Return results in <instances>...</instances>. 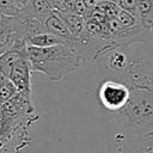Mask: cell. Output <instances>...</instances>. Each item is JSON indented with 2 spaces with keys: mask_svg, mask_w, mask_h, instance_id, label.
I'll list each match as a JSON object with an SVG mask.
<instances>
[{
  "mask_svg": "<svg viewBox=\"0 0 153 153\" xmlns=\"http://www.w3.org/2000/svg\"><path fill=\"white\" fill-rule=\"evenodd\" d=\"M116 78L130 90L127 105L117 115L131 129L146 137L153 136V78L145 73L142 62L133 60L127 72Z\"/></svg>",
  "mask_w": 153,
  "mask_h": 153,
  "instance_id": "obj_1",
  "label": "cell"
},
{
  "mask_svg": "<svg viewBox=\"0 0 153 153\" xmlns=\"http://www.w3.org/2000/svg\"><path fill=\"white\" fill-rule=\"evenodd\" d=\"M27 57L33 73H41L49 80L59 82L84 66V61L68 43L51 47L27 45Z\"/></svg>",
  "mask_w": 153,
  "mask_h": 153,
  "instance_id": "obj_2",
  "label": "cell"
},
{
  "mask_svg": "<svg viewBox=\"0 0 153 153\" xmlns=\"http://www.w3.org/2000/svg\"><path fill=\"white\" fill-rule=\"evenodd\" d=\"M129 97V86L116 76L103 80L97 90L98 103L111 114H118L127 105Z\"/></svg>",
  "mask_w": 153,
  "mask_h": 153,
  "instance_id": "obj_3",
  "label": "cell"
},
{
  "mask_svg": "<svg viewBox=\"0 0 153 153\" xmlns=\"http://www.w3.org/2000/svg\"><path fill=\"white\" fill-rule=\"evenodd\" d=\"M22 42L27 43L19 19L4 16L0 23V55Z\"/></svg>",
  "mask_w": 153,
  "mask_h": 153,
  "instance_id": "obj_4",
  "label": "cell"
},
{
  "mask_svg": "<svg viewBox=\"0 0 153 153\" xmlns=\"http://www.w3.org/2000/svg\"><path fill=\"white\" fill-rule=\"evenodd\" d=\"M32 73L33 72H32L29 57L27 55H25L17 61V63L13 66L12 72L8 76L14 84L17 91L29 99H31V93H32V86H31Z\"/></svg>",
  "mask_w": 153,
  "mask_h": 153,
  "instance_id": "obj_5",
  "label": "cell"
},
{
  "mask_svg": "<svg viewBox=\"0 0 153 153\" xmlns=\"http://www.w3.org/2000/svg\"><path fill=\"white\" fill-rule=\"evenodd\" d=\"M1 112L4 117H8V118L24 117V116L35 115V106L31 99L17 92L13 97H11L8 100L2 103Z\"/></svg>",
  "mask_w": 153,
  "mask_h": 153,
  "instance_id": "obj_6",
  "label": "cell"
},
{
  "mask_svg": "<svg viewBox=\"0 0 153 153\" xmlns=\"http://www.w3.org/2000/svg\"><path fill=\"white\" fill-rule=\"evenodd\" d=\"M124 47H114L109 49L103 56H105V67L106 69L111 71L116 76H120L127 72V69L130 66V57L126 53Z\"/></svg>",
  "mask_w": 153,
  "mask_h": 153,
  "instance_id": "obj_7",
  "label": "cell"
},
{
  "mask_svg": "<svg viewBox=\"0 0 153 153\" xmlns=\"http://www.w3.org/2000/svg\"><path fill=\"white\" fill-rule=\"evenodd\" d=\"M27 55V43L26 42H22L19 44H17L16 47L11 48L10 50L2 53L0 55V74L5 75V76H10L13 66L17 63V61Z\"/></svg>",
  "mask_w": 153,
  "mask_h": 153,
  "instance_id": "obj_8",
  "label": "cell"
},
{
  "mask_svg": "<svg viewBox=\"0 0 153 153\" xmlns=\"http://www.w3.org/2000/svg\"><path fill=\"white\" fill-rule=\"evenodd\" d=\"M54 10L50 7L49 2L47 0H30L29 2H26L17 13L18 18H36L39 19L41 22H43Z\"/></svg>",
  "mask_w": 153,
  "mask_h": 153,
  "instance_id": "obj_9",
  "label": "cell"
},
{
  "mask_svg": "<svg viewBox=\"0 0 153 153\" xmlns=\"http://www.w3.org/2000/svg\"><path fill=\"white\" fill-rule=\"evenodd\" d=\"M44 25H45V29L48 32H51V33H55L60 37H62L67 43L72 39V35L68 30V27L66 26L63 19L61 18L60 13L56 12V11H53L44 20H43Z\"/></svg>",
  "mask_w": 153,
  "mask_h": 153,
  "instance_id": "obj_10",
  "label": "cell"
},
{
  "mask_svg": "<svg viewBox=\"0 0 153 153\" xmlns=\"http://www.w3.org/2000/svg\"><path fill=\"white\" fill-rule=\"evenodd\" d=\"M59 13H60L61 18L63 19L66 26L68 27V30L72 35V38H78L86 31V27H85L86 19H85L84 16L78 14L75 12H62V11H60Z\"/></svg>",
  "mask_w": 153,
  "mask_h": 153,
  "instance_id": "obj_11",
  "label": "cell"
},
{
  "mask_svg": "<svg viewBox=\"0 0 153 153\" xmlns=\"http://www.w3.org/2000/svg\"><path fill=\"white\" fill-rule=\"evenodd\" d=\"M137 17L147 30L153 29V0L137 1Z\"/></svg>",
  "mask_w": 153,
  "mask_h": 153,
  "instance_id": "obj_12",
  "label": "cell"
},
{
  "mask_svg": "<svg viewBox=\"0 0 153 153\" xmlns=\"http://www.w3.org/2000/svg\"><path fill=\"white\" fill-rule=\"evenodd\" d=\"M18 18V17H17ZM19 22H20V25H22V29L25 33V37H26V41L29 38H31L32 36H36V35H39V33H43V32H47V29H45V25L43 22H41L39 19H36V18H30V17H26V18H18Z\"/></svg>",
  "mask_w": 153,
  "mask_h": 153,
  "instance_id": "obj_13",
  "label": "cell"
},
{
  "mask_svg": "<svg viewBox=\"0 0 153 153\" xmlns=\"http://www.w3.org/2000/svg\"><path fill=\"white\" fill-rule=\"evenodd\" d=\"M67 43L62 37L51 33V32H43L36 36H32L27 39V45H35V47H51L55 44Z\"/></svg>",
  "mask_w": 153,
  "mask_h": 153,
  "instance_id": "obj_14",
  "label": "cell"
},
{
  "mask_svg": "<svg viewBox=\"0 0 153 153\" xmlns=\"http://www.w3.org/2000/svg\"><path fill=\"white\" fill-rule=\"evenodd\" d=\"M17 88L12 80L2 74H0V104L8 100L11 97H13L17 93Z\"/></svg>",
  "mask_w": 153,
  "mask_h": 153,
  "instance_id": "obj_15",
  "label": "cell"
},
{
  "mask_svg": "<svg viewBox=\"0 0 153 153\" xmlns=\"http://www.w3.org/2000/svg\"><path fill=\"white\" fill-rule=\"evenodd\" d=\"M117 18L118 20L121 22L122 26L126 27V29H133V27H136V26H140L142 25L139 17L136 14H133L130 12H127V11H123L121 10L120 13L117 14Z\"/></svg>",
  "mask_w": 153,
  "mask_h": 153,
  "instance_id": "obj_16",
  "label": "cell"
},
{
  "mask_svg": "<svg viewBox=\"0 0 153 153\" xmlns=\"http://www.w3.org/2000/svg\"><path fill=\"white\" fill-rule=\"evenodd\" d=\"M20 7L17 5L16 0H0V11L6 17H14L19 12Z\"/></svg>",
  "mask_w": 153,
  "mask_h": 153,
  "instance_id": "obj_17",
  "label": "cell"
},
{
  "mask_svg": "<svg viewBox=\"0 0 153 153\" xmlns=\"http://www.w3.org/2000/svg\"><path fill=\"white\" fill-rule=\"evenodd\" d=\"M137 1L139 0H120L117 4L121 10L137 16Z\"/></svg>",
  "mask_w": 153,
  "mask_h": 153,
  "instance_id": "obj_18",
  "label": "cell"
},
{
  "mask_svg": "<svg viewBox=\"0 0 153 153\" xmlns=\"http://www.w3.org/2000/svg\"><path fill=\"white\" fill-rule=\"evenodd\" d=\"M74 12L86 17L88 14V8L84 0H74Z\"/></svg>",
  "mask_w": 153,
  "mask_h": 153,
  "instance_id": "obj_19",
  "label": "cell"
},
{
  "mask_svg": "<svg viewBox=\"0 0 153 153\" xmlns=\"http://www.w3.org/2000/svg\"><path fill=\"white\" fill-rule=\"evenodd\" d=\"M61 11L62 12H74V0H63Z\"/></svg>",
  "mask_w": 153,
  "mask_h": 153,
  "instance_id": "obj_20",
  "label": "cell"
},
{
  "mask_svg": "<svg viewBox=\"0 0 153 153\" xmlns=\"http://www.w3.org/2000/svg\"><path fill=\"white\" fill-rule=\"evenodd\" d=\"M50 5V7L54 11H61L62 10V5H63V0H47Z\"/></svg>",
  "mask_w": 153,
  "mask_h": 153,
  "instance_id": "obj_21",
  "label": "cell"
},
{
  "mask_svg": "<svg viewBox=\"0 0 153 153\" xmlns=\"http://www.w3.org/2000/svg\"><path fill=\"white\" fill-rule=\"evenodd\" d=\"M29 1H30V0H16L17 5H18V6H19L20 8H22V7H23V6H24V5L26 4V2H29Z\"/></svg>",
  "mask_w": 153,
  "mask_h": 153,
  "instance_id": "obj_22",
  "label": "cell"
},
{
  "mask_svg": "<svg viewBox=\"0 0 153 153\" xmlns=\"http://www.w3.org/2000/svg\"><path fill=\"white\" fill-rule=\"evenodd\" d=\"M2 17H4V14H2L1 11H0V23H1V20H2Z\"/></svg>",
  "mask_w": 153,
  "mask_h": 153,
  "instance_id": "obj_23",
  "label": "cell"
},
{
  "mask_svg": "<svg viewBox=\"0 0 153 153\" xmlns=\"http://www.w3.org/2000/svg\"><path fill=\"white\" fill-rule=\"evenodd\" d=\"M109 1H112V2H116V4H117L120 0H109Z\"/></svg>",
  "mask_w": 153,
  "mask_h": 153,
  "instance_id": "obj_24",
  "label": "cell"
},
{
  "mask_svg": "<svg viewBox=\"0 0 153 153\" xmlns=\"http://www.w3.org/2000/svg\"><path fill=\"white\" fill-rule=\"evenodd\" d=\"M99 1H100V0H99Z\"/></svg>",
  "mask_w": 153,
  "mask_h": 153,
  "instance_id": "obj_25",
  "label": "cell"
}]
</instances>
